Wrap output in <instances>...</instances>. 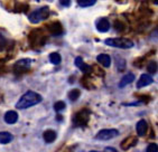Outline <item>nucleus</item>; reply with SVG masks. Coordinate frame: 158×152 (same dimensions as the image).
<instances>
[{
	"label": "nucleus",
	"instance_id": "obj_7",
	"mask_svg": "<svg viewBox=\"0 0 158 152\" xmlns=\"http://www.w3.org/2000/svg\"><path fill=\"white\" fill-rule=\"evenodd\" d=\"M74 63H75V66L79 67L80 70H82L83 73L85 74H90L92 72V67L90 66V65L85 64L84 62H83L82 57H76L75 61H74Z\"/></svg>",
	"mask_w": 158,
	"mask_h": 152
},
{
	"label": "nucleus",
	"instance_id": "obj_20",
	"mask_svg": "<svg viewBox=\"0 0 158 152\" xmlns=\"http://www.w3.org/2000/svg\"><path fill=\"white\" fill-rule=\"evenodd\" d=\"M80 94H81V93H80L79 90H77V88H74V90L69 92V98H70L71 101H76L80 98Z\"/></svg>",
	"mask_w": 158,
	"mask_h": 152
},
{
	"label": "nucleus",
	"instance_id": "obj_1",
	"mask_svg": "<svg viewBox=\"0 0 158 152\" xmlns=\"http://www.w3.org/2000/svg\"><path fill=\"white\" fill-rule=\"evenodd\" d=\"M40 102H42V96L38 93L34 91H28L19 98V101L16 104V107L18 110H25L31 106H34V105L40 103Z\"/></svg>",
	"mask_w": 158,
	"mask_h": 152
},
{
	"label": "nucleus",
	"instance_id": "obj_27",
	"mask_svg": "<svg viewBox=\"0 0 158 152\" xmlns=\"http://www.w3.org/2000/svg\"><path fill=\"white\" fill-rule=\"evenodd\" d=\"M152 1H154V3H155V5H157V3H158V0H152Z\"/></svg>",
	"mask_w": 158,
	"mask_h": 152
},
{
	"label": "nucleus",
	"instance_id": "obj_2",
	"mask_svg": "<svg viewBox=\"0 0 158 152\" xmlns=\"http://www.w3.org/2000/svg\"><path fill=\"white\" fill-rule=\"evenodd\" d=\"M106 45L111 46V47H117V48H122V49H128L131 48L134 46V43L128 38H108L104 40Z\"/></svg>",
	"mask_w": 158,
	"mask_h": 152
},
{
	"label": "nucleus",
	"instance_id": "obj_26",
	"mask_svg": "<svg viewBox=\"0 0 158 152\" xmlns=\"http://www.w3.org/2000/svg\"><path fill=\"white\" fill-rule=\"evenodd\" d=\"M61 5L62 6L69 7L71 5V0H61Z\"/></svg>",
	"mask_w": 158,
	"mask_h": 152
},
{
	"label": "nucleus",
	"instance_id": "obj_6",
	"mask_svg": "<svg viewBox=\"0 0 158 152\" xmlns=\"http://www.w3.org/2000/svg\"><path fill=\"white\" fill-rule=\"evenodd\" d=\"M31 61L28 59V58H25V59H20L15 64V72L17 73H24L25 70H27L29 67H31Z\"/></svg>",
	"mask_w": 158,
	"mask_h": 152
},
{
	"label": "nucleus",
	"instance_id": "obj_8",
	"mask_svg": "<svg viewBox=\"0 0 158 152\" xmlns=\"http://www.w3.org/2000/svg\"><path fill=\"white\" fill-rule=\"evenodd\" d=\"M152 82H154V81H152V77L149 75V74H143V75L140 76L139 81H138V83H137V87L138 88L145 87V86L150 85Z\"/></svg>",
	"mask_w": 158,
	"mask_h": 152
},
{
	"label": "nucleus",
	"instance_id": "obj_18",
	"mask_svg": "<svg viewBox=\"0 0 158 152\" xmlns=\"http://www.w3.org/2000/svg\"><path fill=\"white\" fill-rule=\"evenodd\" d=\"M49 61H51L52 64L58 65L61 63V55L58 54V53H52V54L49 55Z\"/></svg>",
	"mask_w": 158,
	"mask_h": 152
},
{
	"label": "nucleus",
	"instance_id": "obj_28",
	"mask_svg": "<svg viewBox=\"0 0 158 152\" xmlns=\"http://www.w3.org/2000/svg\"><path fill=\"white\" fill-rule=\"evenodd\" d=\"M90 152H99V151H94V150H92V151H90Z\"/></svg>",
	"mask_w": 158,
	"mask_h": 152
},
{
	"label": "nucleus",
	"instance_id": "obj_25",
	"mask_svg": "<svg viewBox=\"0 0 158 152\" xmlns=\"http://www.w3.org/2000/svg\"><path fill=\"white\" fill-rule=\"evenodd\" d=\"M6 45V38L2 36V34L0 33V47H3Z\"/></svg>",
	"mask_w": 158,
	"mask_h": 152
},
{
	"label": "nucleus",
	"instance_id": "obj_9",
	"mask_svg": "<svg viewBox=\"0 0 158 152\" xmlns=\"http://www.w3.org/2000/svg\"><path fill=\"white\" fill-rule=\"evenodd\" d=\"M137 142H138V139L136 137H128L127 139H125L121 142V148L123 150H129L130 148L136 146Z\"/></svg>",
	"mask_w": 158,
	"mask_h": 152
},
{
	"label": "nucleus",
	"instance_id": "obj_11",
	"mask_svg": "<svg viewBox=\"0 0 158 152\" xmlns=\"http://www.w3.org/2000/svg\"><path fill=\"white\" fill-rule=\"evenodd\" d=\"M97 29L100 33H106L110 29V22L106 18H101L97 22Z\"/></svg>",
	"mask_w": 158,
	"mask_h": 152
},
{
	"label": "nucleus",
	"instance_id": "obj_15",
	"mask_svg": "<svg viewBox=\"0 0 158 152\" xmlns=\"http://www.w3.org/2000/svg\"><path fill=\"white\" fill-rule=\"evenodd\" d=\"M43 138H44V140H45V142L47 143H52L55 141V139H56V132L53 130H47L44 132V134H43Z\"/></svg>",
	"mask_w": 158,
	"mask_h": 152
},
{
	"label": "nucleus",
	"instance_id": "obj_21",
	"mask_svg": "<svg viewBox=\"0 0 158 152\" xmlns=\"http://www.w3.org/2000/svg\"><path fill=\"white\" fill-rule=\"evenodd\" d=\"M147 70L150 74H155L157 72V63L156 62H150L147 66Z\"/></svg>",
	"mask_w": 158,
	"mask_h": 152
},
{
	"label": "nucleus",
	"instance_id": "obj_24",
	"mask_svg": "<svg viewBox=\"0 0 158 152\" xmlns=\"http://www.w3.org/2000/svg\"><path fill=\"white\" fill-rule=\"evenodd\" d=\"M114 28H116L118 31H121L125 29V25L122 24L121 22H119V20H117L116 22H114Z\"/></svg>",
	"mask_w": 158,
	"mask_h": 152
},
{
	"label": "nucleus",
	"instance_id": "obj_16",
	"mask_svg": "<svg viewBox=\"0 0 158 152\" xmlns=\"http://www.w3.org/2000/svg\"><path fill=\"white\" fill-rule=\"evenodd\" d=\"M49 31L52 33V35H55V36H57V35H61L62 34V25L60 22H53L52 25H49Z\"/></svg>",
	"mask_w": 158,
	"mask_h": 152
},
{
	"label": "nucleus",
	"instance_id": "obj_14",
	"mask_svg": "<svg viewBox=\"0 0 158 152\" xmlns=\"http://www.w3.org/2000/svg\"><path fill=\"white\" fill-rule=\"evenodd\" d=\"M97 61L99 62V63H100L102 66H104V67H109L110 65H111V58H110L109 55H106V54L98 55Z\"/></svg>",
	"mask_w": 158,
	"mask_h": 152
},
{
	"label": "nucleus",
	"instance_id": "obj_12",
	"mask_svg": "<svg viewBox=\"0 0 158 152\" xmlns=\"http://www.w3.org/2000/svg\"><path fill=\"white\" fill-rule=\"evenodd\" d=\"M136 130H137V133L139 137H143L147 133V130H148V124L145 120H140L139 122L136 125Z\"/></svg>",
	"mask_w": 158,
	"mask_h": 152
},
{
	"label": "nucleus",
	"instance_id": "obj_22",
	"mask_svg": "<svg viewBox=\"0 0 158 152\" xmlns=\"http://www.w3.org/2000/svg\"><path fill=\"white\" fill-rule=\"evenodd\" d=\"M65 109V103H64L63 101H58L56 103L54 104V110L56 112H61L62 110Z\"/></svg>",
	"mask_w": 158,
	"mask_h": 152
},
{
	"label": "nucleus",
	"instance_id": "obj_19",
	"mask_svg": "<svg viewBox=\"0 0 158 152\" xmlns=\"http://www.w3.org/2000/svg\"><path fill=\"white\" fill-rule=\"evenodd\" d=\"M97 2V0H77V5L80 7H91Z\"/></svg>",
	"mask_w": 158,
	"mask_h": 152
},
{
	"label": "nucleus",
	"instance_id": "obj_17",
	"mask_svg": "<svg viewBox=\"0 0 158 152\" xmlns=\"http://www.w3.org/2000/svg\"><path fill=\"white\" fill-rule=\"evenodd\" d=\"M14 139V135L9 132H0V143L2 144H7L12 141Z\"/></svg>",
	"mask_w": 158,
	"mask_h": 152
},
{
	"label": "nucleus",
	"instance_id": "obj_13",
	"mask_svg": "<svg viewBox=\"0 0 158 152\" xmlns=\"http://www.w3.org/2000/svg\"><path fill=\"white\" fill-rule=\"evenodd\" d=\"M134 79H135V75L132 73L126 74V75L121 78L120 83H119V87H120V88L125 87V86H127L128 84H130V83L134 82Z\"/></svg>",
	"mask_w": 158,
	"mask_h": 152
},
{
	"label": "nucleus",
	"instance_id": "obj_3",
	"mask_svg": "<svg viewBox=\"0 0 158 152\" xmlns=\"http://www.w3.org/2000/svg\"><path fill=\"white\" fill-rule=\"evenodd\" d=\"M49 16V8L48 7H42L40 9L35 10L28 16V19L29 22H33V24H38L42 20H45V19L48 18Z\"/></svg>",
	"mask_w": 158,
	"mask_h": 152
},
{
	"label": "nucleus",
	"instance_id": "obj_4",
	"mask_svg": "<svg viewBox=\"0 0 158 152\" xmlns=\"http://www.w3.org/2000/svg\"><path fill=\"white\" fill-rule=\"evenodd\" d=\"M119 134V131L116 129H104V130H101L99 133L97 134V139L101 141H106V140H110L112 138L117 137Z\"/></svg>",
	"mask_w": 158,
	"mask_h": 152
},
{
	"label": "nucleus",
	"instance_id": "obj_10",
	"mask_svg": "<svg viewBox=\"0 0 158 152\" xmlns=\"http://www.w3.org/2000/svg\"><path fill=\"white\" fill-rule=\"evenodd\" d=\"M18 121V113L16 111H8L5 114V122L8 124H15Z\"/></svg>",
	"mask_w": 158,
	"mask_h": 152
},
{
	"label": "nucleus",
	"instance_id": "obj_23",
	"mask_svg": "<svg viewBox=\"0 0 158 152\" xmlns=\"http://www.w3.org/2000/svg\"><path fill=\"white\" fill-rule=\"evenodd\" d=\"M147 152H158V146L156 143H150L148 146H147Z\"/></svg>",
	"mask_w": 158,
	"mask_h": 152
},
{
	"label": "nucleus",
	"instance_id": "obj_5",
	"mask_svg": "<svg viewBox=\"0 0 158 152\" xmlns=\"http://www.w3.org/2000/svg\"><path fill=\"white\" fill-rule=\"evenodd\" d=\"M89 121V112L86 110H82L79 113H76L74 116V123L77 125H85Z\"/></svg>",
	"mask_w": 158,
	"mask_h": 152
}]
</instances>
